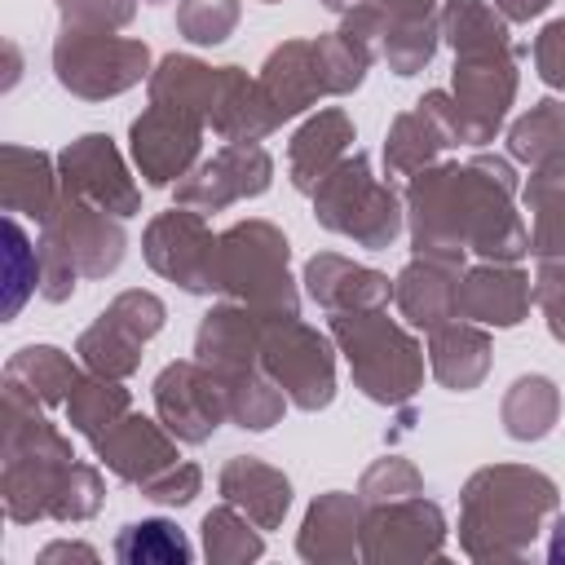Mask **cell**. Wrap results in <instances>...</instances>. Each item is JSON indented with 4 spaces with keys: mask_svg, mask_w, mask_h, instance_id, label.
<instances>
[{
    "mask_svg": "<svg viewBox=\"0 0 565 565\" xmlns=\"http://www.w3.org/2000/svg\"><path fill=\"white\" fill-rule=\"evenodd\" d=\"M512 168L503 159H472L424 168L411 181V238L415 256L463 269V252L490 260H516L530 252V234L512 212Z\"/></svg>",
    "mask_w": 565,
    "mask_h": 565,
    "instance_id": "1",
    "label": "cell"
},
{
    "mask_svg": "<svg viewBox=\"0 0 565 565\" xmlns=\"http://www.w3.org/2000/svg\"><path fill=\"white\" fill-rule=\"evenodd\" d=\"M552 508H556V486L543 472L481 468L463 490V547L490 534L481 556H516L534 539L543 512Z\"/></svg>",
    "mask_w": 565,
    "mask_h": 565,
    "instance_id": "2",
    "label": "cell"
},
{
    "mask_svg": "<svg viewBox=\"0 0 565 565\" xmlns=\"http://www.w3.org/2000/svg\"><path fill=\"white\" fill-rule=\"evenodd\" d=\"M216 291L247 305L256 318H296V287L287 278V238L269 221H243L216 238Z\"/></svg>",
    "mask_w": 565,
    "mask_h": 565,
    "instance_id": "3",
    "label": "cell"
},
{
    "mask_svg": "<svg viewBox=\"0 0 565 565\" xmlns=\"http://www.w3.org/2000/svg\"><path fill=\"white\" fill-rule=\"evenodd\" d=\"M331 335L340 340L353 380L366 397L375 402H406L419 380H424V358L419 344L397 331L380 309H349V313H331Z\"/></svg>",
    "mask_w": 565,
    "mask_h": 565,
    "instance_id": "4",
    "label": "cell"
},
{
    "mask_svg": "<svg viewBox=\"0 0 565 565\" xmlns=\"http://www.w3.org/2000/svg\"><path fill=\"white\" fill-rule=\"evenodd\" d=\"M313 216L327 230L358 238L362 247H388L397 238V230H402L397 194L371 177L366 154L340 159L318 181V190H313Z\"/></svg>",
    "mask_w": 565,
    "mask_h": 565,
    "instance_id": "5",
    "label": "cell"
},
{
    "mask_svg": "<svg viewBox=\"0 0 565 565\" xmlns=\"http://www.w3.org/2000/svg\"><path fill=\"white\" fill-rule=\"evenodd\" d=\"M150 66V49L141 40H119L110 31H75L66 26L53 44V71L57 84L75 97H115L132 88Z\"/></svg>",
    "mask_w": 565,
    "mask_h": 565,
    "instance_id": "6",
    "label": "cell"
},
{
    "mask_svg": "<svg viewBox=\"0 0 565 565\" xmlns=\"http://www.w3.org/2000/svg\"><path fill=\"white\" fill-rule=\"evenodd\" d=\"M260 366L300 411H318L335 393V362L327 340L296 318H269L260 327Z\"/></svg>",
    "mask_w": 565,
    "mask_h": 565,
    "instance_id": "7",
    "label": "cell"
},
{
    "mask_svg": "<svg viewBox=\"0 0 565 565\" xmlns=\"http://www.w3.org/2000/svg\"><path fill=\"white\" fill-rule=\"evenodd\" d=\"M163 300L150 291H124L110 300V309L79 335V358L93 375L124 380L141 362V344L163 327Z\"/></svg>",
    "mask_w": 565,
    "mask_h": 565,
    "instance_id": "8",
    "label": "cell"
},
{
    "mask_svg": "<svg viewBox=\"0 0 565 565\" xmlns=\"http://www.w3.org/2000/svg\"><path fill=\"white\" fill-rule=\"evenodd\" d=\"M40 225H44L40 247H53L57 256H66L84 278H106L124 260V230L84 199L62 194Z\"/></svg>",
    "mask_w": 565,
    "mask_h": 565,
    "instance_id": "9",
    "label": "cell"
},
{
    "mask_svg": "<svg viewBox=\"0 0 565 565\" xmlns=\"http://www.w3.org/2000/svg\"><path fill=\"white\" fill-rule=\"evenodd\" d=\"M154 406H159L163 428L177 441H207L216 433V424L230 415V393L194 358V362H172L154 380Z\"/></svg>",
    "mask_w": 565,
    "mask_h": 565,
    "instance_id": "10",
    "label": "cell"
},
{
    "mask_svg": "<svg viewBox=\"0 0 565 565\" xmlns=\"http://www.w3.org/2000/svg\"><path fill=\"white\" fill-rule=\"evenodd\" d=\"M57 177H62V194H71V199H84V203L115 212V216L137 212V185H132L115 141L102 132L71 141L57 154Z\"/></svg>",
    "mask_w": 565,
    "mask_h": 565,
    "instance_id": "11",
    "label": "cell"
},
{
    "mask_svg": "<svg viewBox=\"0 0 565 565\" xmlns=\"http://www.w3.org/2000/svg\"><path fill=\"white\" fill-rule=\"evenodd\" d=\"M212 256H216V238L207 234L203 212H194V207H172V212L154 216L146 230L150 269L181 282L185 291H216Z\"/></svg>",
    "mask_w": 565,
    "mask_h": 565,
    "instance_id": "12",
    "label": "cell"
},
{
    "mask_svg": "<svg viewBox=\"0 0 565 565\" xmlns=\"http://www.w3.org/2000/svg\"><path fill=\"white\" fill-rule=\"evenodd\" d=\"M269 177H274V159L256 141H230L177 185V203L194 212H221L234 199L265 194Z\"/></svg>",
    "mask_w": 565,
    "mask_h": 565,
    "instance_id": "13",
    "label": "cell"
},
{
    "mask_svg": "<svg viewBox=\"0 0 565 565\" xmlns=\"http://www.w3.org/2000/svg\"><path fill=\"white\" fill-rule=\"evenodd\" d=\"M203 141V119L181 106L150 102L141 119H132V159L150 185H168L185 177Z\"/></svg>",
    "mask_w": 565,
    "mask_h": 565,
    "instance_id": "14",
    "label": "cell"
},
{
    "mask_svg": "<svg viewBox=\"0 0 565 565\" xmlns=\"http://www.w3.org/2000/svg\"><path fill=\"white\" fill-rule=\"evenodd\" d=\"M530 278L503 260V265H477L459 282V313L490 327H516L530 309Z\"/></svg>",
    "mask_w": 565,
    "mask_h": 565,
    "instance_id": "15",
    "label": "cell"
},
{
    "mask_svg": "<svg viewBox=\"0 0 565 565\" xmlns=\"http://www.w3.org/2000/svg\"><path fill=\"white\" fill-rule=\"evenodd\" d=\"M305 282H309V296H313L322 309H331V313L380 309V305H388V296H393V282H388L384 274L362 269V265H353V260H344V256H331V252H322V256H313V260L305 265Z\"/></svg>",
    "mask_w": 565,
    "mask_h": 565,
    "instance_id": "16",
    "label": "cell"
},
{
    "mask_svg": "<svg viewBox=\"0 0 565 565\" xmlns=\"http://www.w3.org/2000/svg\"><path fill=\"white\" fill-rule=\"evenodd\" d=\"M93 446H97L102 463H106L115 477L137 481V486L154 481V477L168 472L172 459H177L172 441H168L150 419H141V415H124V419H119L102 441H93Z\"/></svg>",
    "mask_w": 565,
    "mask_h": 565,
    "instance_id": "17",
    "label": "cell"
},
{
    "mask_svg": "<svg viewBox=\"0 0 565 565\" xmlns=\"http://www.w3.org/2000/svg\"><path fill=\"white\" fill-rule=\"evenodd\" d=\"M393 296H397V309L406 313L411 327L437 331L450 318H459V278H455L450 265H437V260L419 256L415 265H406L397 274Z\"/></svg>",
    "mask_w": 565,
    "mask_h": 565,
    "instance_id": "18",
    "label": "cell"
},
{
    "mask_svg": "<svg viewBox=\"0 0 565 565\" xmlns=\"http://www.w3.org/2000/svg\"><path fill=\"white\" fill-rule=\"evenodd\" d=\"M260 88L269 97V106L278 110V119L287 115H300L305 106H313L327 84H322V71H318V53H313V40H291L282 49L269 53L265 62V75H260Z\"/></svg>",
    "mask_w": 565,
    "mask_h": 565,
    "instance_id": "19",
    "label": "cell"
},
{
    "mask_svg": "<svg viewBox=\"0 0 565 565\" xmlns=\"http://www.w3.org/2000/svg\"><path fill=\"white\" fill-rule=\"evenodd\" d=\"M353 141V124L344 110H322L318 119H309L296 137H291V150H287V163H291V181L296 190H318V181L344 159Z\"/></svg>",
    "mask_w": 565,
    "mask_h": 565,
    "instance_id": "20",
    "label": "cell"
},
{
    "mask_svg": "<svg viewBox=\"0 0 565 565\" xmlns=\"http://www.w3.org/2000/svg\"><path fill=\"white\" fill-rule=\"evenodd\" d=\"M57 199L62 194H57L49 154L22 150V146L0 150V203H4V212H26V216L44 221L57 207Z\"/></svg>",
    "mask_w": 565,
    "mask_h": 565,
    "instance_id": "21",
    "label": "cell"
},
{
    "mask_svg": "<svg viewBox=\"0 0 565 565\" xmlns=\"http://www.w3.org/2000/svg\"><path fill=\"white\" fill-rule=\"evenodd\" d=\"M221 494L247 512V521H256L260 530H274L291 503V486L282 472L265 468L260 459H230L221 472Z\"/></svg>",
    "mask_w": 565,
    "mask_h": 565,
    "instance_id": "22",
    "label": "cell"
},
{
    "mask_svg": "<svg viewBox=\"0 0 565 565\" xmlns=\"http://www.w3.org/2000/svg\"><path fill=\"white\" fill-rule=\"evenodd\" d=\"M450 141H455V137H450L446 119L437 115V106H433L428 97H419L415 110H406V115L393 119L388 141H384V163H388L393 172H402V177H415V172H424V163H428L441 146H450Z\"/></svg>",
    "mask_w": 565,
    "mask_h": 565,
    "instance_id": "23",
    "label": "cell"
},
{
    "mask_svg": "<svg viewBox=\"0 0 565 565\" xmlns=\"http://www.w3.org/2000/svg\"><path fill=\"white\" fill-rule=\"evenodd\" d=\"M4 380L18 384L22 393H31L40 406H57V402L66 406L71 388L79 384V371H75V362L62 349H53V344H26V349H18L4 362Z\"/></svg>",
    "mask_w": 565,
    "mask_h": 565,
    "instance_id": "24",
    "label": "cell"
},
{
    "mask_svg": "<svg viewBox=\"0 0 565 565\" xmlns=\"http://www.w3.org/2000/svg\"><path fill=\"white\" fill-rule=\"evenodd\" d=\"M428 353H433V375L455 393L477 388L490 371V340L477 327H459V322L437 327Z\"/></svg>",
    "mask_w": 565,
    "mask_h": 565,
    "instance_id": "25",
    "label": "cell"
},
{
    "mask_svg": "<svg viewBox=\"0 0 565 565\" xmlns=\"http://www.w3.org/2000/svg\"><path fill=\"white\" fill-rule=\"evenodd\" d=\"M128 415V393L110 380V375H93L79 380L66 397V419L75 424V433H84L88 441H102L119 419Z\"/></svg>",
    "mask_w": 565,
    "mask_h": 565,
    "instance_id": "26",
    "label": "cell"
},
{
    "mask_svg": "<svg viewBox=\"0 0 565 565\" xmlns=\"http://www.w3.org/2000/svg\"><path fill=\"white\" fill-rule=\"evenodd\" d=\"M556 411H561L556 384L543 380V375H521L503 397V424L516 441H534V437L552 433Z\"/></svg>",
    "mask_w": 565,
    "mask_h": 565,
    "instance_id": "27",
    "label": "cell"
},
{
    "mask_svg": "<svg viewBox=\"0 0 565 565\" xmlns=\"http://www.w3.org/2000/svg\"><path fill=\"white\" fill-rule=\"evenodd\" d=\"M305 530H322V539H300V556L309 561H327V556H349L344 543H353V530H358V503L349 494H322L309 516H305Z\"/></svg>",
    "mask_w": 565,
    "mask_h": 565,
    "instance_id": "28",
    "label": "cell"
},
{
    "mask_svg": "<svg viewBox=\"0 0 565 565\" xmlns=\"http://www.w3.org/2000/svg\"><path fill=\"white\" fill-rule=\"evenodd\" d=\"M508 146H512V154L521 159V163H547V159H556L561 150H565V102H539L525 119H516L512 124V132H508Z\"/></svg>",
    "mask_w": 565,
    "mask_h": 565,
    "instance_id": "29",
    "label": "cell"
},
{
    "mask_svg": "<svg viewBox=\"0 0 565 565\" xmlns=\"http://www.w3.org/2000/svg\"><path fill=\"white\" fill-rule=\"evenodd\" d=\"M115 556L128 565H172V561L185 565L194 552L172 521H137V525H124Z\"/></svg>",
    "mask_w": 565,
    "mask_h": 565,
    "instance_id": "30",
    "label": "cell"
},
{
    "mask_svg": "<svg viewBox=\"0 0 565 565\" xmlns=\"http://www.w3.org/2000/svg\"><path fill=\"white\" fill-rule=\"evenodd\" d=\"M437 49V22L428 18H388L384 35H380V53L388 57V66L397 75H415Z\"/></svg>",
    "mask_w": 565,
    "mask_h": 565,
    "instance_id": "31",
    "label": "cell"
},
{
    "mask_svg": "<svg viewBox=\"0 0 565 565\" xmlns=\"http://www.w3.org/2000/svg\"><path fill=\"white\" fill-rule=\"evenodd\" d=\"M4 238H9V252H4V282H9V300H4V318H18V309H22V300L35 291V282H40V256H35V247L26 243V234H22V225L9 216L4 221Z\"/></svg>",
    "mask_w": 565,
    "mask_h": 565,
    "instance_id": "32",
    "label": "cell"
},
{
    "mask_svg": "<svg viewBox=\"0 0 565 565\" xmlns=\"http://www.w3.org/2000/svg\"><path fill=\"white\" fill-rule=\"evenodd\" d=\"M203 543L212 561H252L260 556V539L247 534V521L234 508H216L203 516Z\"/></svg>",
    "mask_w": 565,
    "mask_h": 565,
    "instance_id": "33",
    "label": "cell"
},
{
    "mask_svg": "<svg viewBox=\"0 0 565 565\" xmlns=\"http://www.w3.org/2000/svg\"><path fill=\"white\" fill-rule=\"evenodd\" d=\"M238 22V0H181L177 26L194 44H221Z\"/></svg>",
    "mask_w": 565,
    "mask_h": 565,
    "instance_id": "34",
    "label": "cell"
},
{
    "mask_svg": "<svg viewBox=\"0 0 565 565\" xmlns=\"http://www.w3.org/2000/svg\"><path fill=\"white\" fill-rule=\"evenodd\" d=\"M62 22L75 31H115L132 18L137 0H57Z\"/></svg>",
    "mask_w": 565,
    "mask_h": 565,
    "instance_id": "35",
    "label": "cell"
},
{
    "mask_svg": "<svg viewBox=\"0 0 565 565\" xmlns=\"http://www.w3.org/2000/svg\"><path fill=\"white\" fill-rule=\"evenodd\" d=\"M411 494H419V472L402 459H380L362 481L366 503H384V499L393 503V499H411Z\"/></svg>",
    "mask_w": 565,
    "mask_h": 565,
    "instance_id": "36",
    "label": "cell"
},
{
    "mask_svg": "<svg viewBox=\"0 0 565 565\" xmlns=\"http://www.w3.org/2000/svg\"><path fill=\"white\" fill-rule=\"evenodd\" d=\"M146 490V499H154V503H190L194 494H199V468L194 463H172L168 472H159L154 481H146L141 486Z\"/></svg>",
    "mask_w": 565,
    "mask_h": 565,
    "instance_id": "37",
    "label": "cell"
},
{
    "mask_svg": "<svg viewBox=\"0 0 565 565\" xmlns=\"http://www.w3.org/2000/svg\"><path fill=\"white\" fill-rule=\"evenodd\" d=\"M534 62H539V75H543L552 88H565V18L552 22V26L534 40Z\"/></svg>",
    "mask_w": 565,
    "mask_h": 565,
    "instance_id": "38",
    "label": "cell"
},
{
    "mask_svg": "<svg viewBox=\"0 0 565 565\" xmlns=\"http://www.w3.org/2000/svg\"><path fill=\"white\" fill-rule=\"evenodd\" d=\"M547 4H552V0H494V9H499L503 18H512V22H530V18H539Z\"/></svg>",
    "mask_w": 565,
    "mask_h": 565,
    "instance_id": "39",
    "label": "cell"
},
{
    "mask_svg": "<svg viewBox=\"0 0 565 565\" xmlns=\"http://www.w3.org/2000/svg\"><path fill=\"white\" fill-rule=\"evenodd\" d=\"M384 9V18H428L433 0H375Z\"/></svg>",
    "mask_w": 565,
    "mask_h": 565,
    "instance_id": "40",
    "label": "cell"
},
{
    "mask_svg": "<svg viewBox=\"0 0 565 565\" xmlns=\"http://www.w3.org/2000/svg\"><path fill=\"white\" fill-rule=\"evenodd\" d=\"M547 327H552V335H556V340H565V296L547 300Z\"/></svg>",
    "mask_w": 565,
    "mask_h": 565,
    "instance_id": "41",
    "label": "cell"
},
{
    "mask_svg": "<svg viewBox=\"0 0 565 565\" xmlns=\"http://www.w3.org/2000/svg\"><path fill=\"white\" fill-rule=\"evenodd\" d=\"M57 556H88V561H93L88 547H71V543H53V547H44V561H57Z\"/></svg>",
    "mask_w": 565,
    "mask_h": 565,
    "instance_id": "42",
    "label": "cell"
},
{
    "mask_svg": "<svg viewBox=\"0 0 565 565\" xmlns=\"http://www.w3.org/2000/svg\"><path fill=\"white\" fill-rule=\"evenodd\" d=\"M547 556H552V561H556V565H561V561H565V516H561V521H556V539H552V552H547Z\"/></svg>",
    "mask_w": 565,
    "mask_h": 565,
    "instance_id": "43",
    "label": "cell"
},
{
    "mask_svg": "<svg viewBox=\"0 0 565 565\" xmlns=\"http://www.w3.org/2000/svg\"><path fill=\"white\" fill-rule=\"evenodd\" d=\"M331 13H353V9H362V4H371V0H322Z\"/></svg>",
    "mask_w": 565,
    "mask_h": 565,
    "instance_id": "44",
    "label": "cell"
},
{
    "mask_svg": "<svg viewBox=\"0 0 565 565\" xmlns=\"http://www.w3.org/2000/svg\"><path fill=\"white\" fill-rule=\"evenodd\" d=\"M269 4H274V0H269Z\"/></svg>",
    "mask_w": 565,
    "mask_h": 565,
    "instance_id": "45",
    "label": "cell"
}]
</instances>
